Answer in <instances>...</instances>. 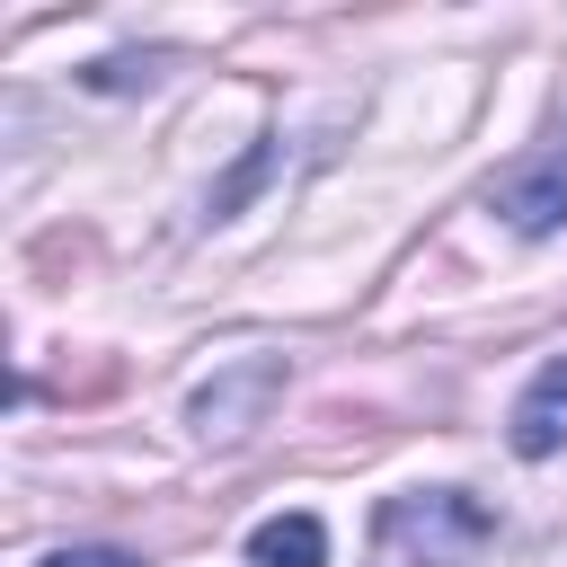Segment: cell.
<instances>
[{
  "instance_id": "6da1fadb",
  "label": "cell",
  "mask_w": 567,
  "mask_h": 567,
  "mask_svg": "<svg viewBox=\"0 0 567 567\" xmlns=\"http://www.w3.org/2000/svg\"><path fill=\"white\" fill-rule=\"evenodd\" d=\"M496 540V514L470 487H416L372 514V567H470Z\"/></svg>"
},
{
  "instance_id": "7a4b0ae2",
  "label": "cell",
  "mask_w": 567,
  "mask_h": 567,
  "mask_svg": "<svg viewBox=\"0 0 567 567\" xmlns=\"http://www.w3.org/2000/svg\"><path fill=\"white\" fill-rule=\"evenodd\" d=\"M284 399V354H239V363H221L204 390H195V434L204 443H239L248 425H266V408Z\"/></svg>"
},
{
  "instance_id": "3957f363",
  "label": "cell",
  "mask_w": 567,
  "mask_h": 567,
  "mask_svg": "<svg viewBox=\"0 0 567 567\" xmlns=\"http://www.w3.org/2000/svg\"><path fill=\"white\" fill-rule=\"evenodd\" d=\"M487 213H496L505 230H523V239H549V230L567 221V151L514 159V168L487 186Z\"/></svg>"
},
{
  "instance_id": "277c9868",
  "label": "cell",
  "mask_w": 567,
  "mask_h": 567,
  "mask_svg": "<svg viewBox=\"0 0 567 567\" xmlns=\"http://www.w3.org/2000/svg\"><path fill=\"white\" fill-rule=\"evenodd\" d=\"M514 452H523V461L567 452V354H549V363L532 372V390L514 399Z\"/></svg>"
},
{
  "instance_id": "5b68a950",
  "label": "cell",
  "mask_w": 567,
  "mask_h": 567,
  "mask_svg": "<svg viewBox=\"0 0 567 567\" xmlns=\"http://www.w3.org/2000/svg\"><path fill=\"white\" fill-rule=\"evenodd\" d=\"M248 558L257 567H328V532H319V514H275L248 532Z\"/></svg>"
},
{
  "instance_id": "8992f818",
  "label": "cell",
  "mask_w": 567,
  "mask_h": 567,
  "mask_svg": "<svg viewBox=\"0 0 567 567\" xmlns=\"http://www.w3.org/2000/svg\"><path fill=\"white\" fill-rule=\"evenodd\" d=\"M151 80H159V53H142V62H133V53H106V62H89V71H80V89H106V97L151 89Z\"/></svg>"
},
{
  "instance_id": "52a82bcc",
  "label": "cell",
  "mask_w": 567,
  "mask_h": 567,
  "mask_svg": "<svg viewBox=\"0 0 567 567\" xmlns=\"http://www.w3.org/2000/svg\"><path fill=\"white\" fill-rule=\"evenodd\" d=\"M266 177H275V151H257V159H239V168H230V177L213 186V204H204V213H213V221H221V213H239V204H248V195H257Z\"/></svg>"
},
{
  "instance_id": "ba28073f",
  "label": "cell",
  "mask_w": 567,
  "mask_h": 567,
  "mask_svg": "<svg viewBox=\"0 0 567 567\" xmlns=\"http://www.w3.org/2000/svg\"><path fill=\"white\" fill-rule=\"evenodd\" d=\"M35 567H142L133 549H106V540H80V549H44Z\"/></svg>"
}]
</instances>
